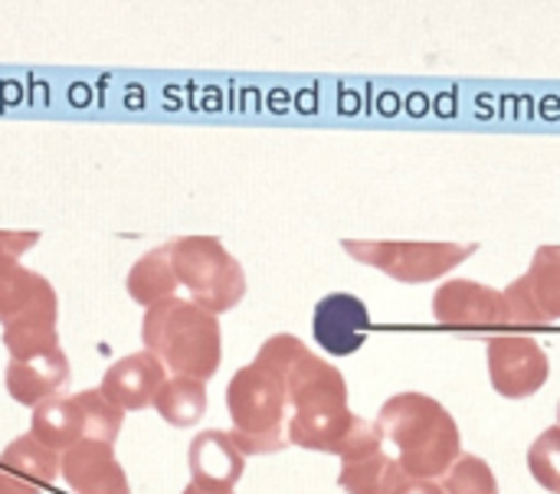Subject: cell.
Listing matches in <instances>:
<instances>
[{"mask_svg":"<svg viewBox=\"0 0 560 494\" xmlns=\"http://www.w3.org/2000/svg\"><path fill=\"white\" fill-rule=\"evenodd\" d=\"M394 494H443V489L436 482H430V479H410L407 475Z\"/></svg>","mask_w":560,"mask_h":494,"instance_id":"484cf974","label":"cell"},{"mask_svg":"<svg viewBox=\"0 0 560 494\" xmlns=\"http://www.w3.org/2000/svg\"><path fill=\"white\" fill-rule=\"evenodd\" d=\"M528 469H532V479L545 492L560 494V426L545 430L532 443V449H528Z\"/></svg>","mask_w":560,"mask_h":494,"instance_id":"603a6c76","label":"cell"},{"mask_svg":"<svg viewBox=\"0 0 560 494\" xmlns=\"http://www.w3.org/2000/svg\"><path fill=\"white\" fill-rule=\"evenodd\" d=\"M167 380V370L164 364L148 354V351H138V354H128L121 361H115L105 377H102V393L125 413H138V410H148L154 407V397L158 390L164 387Z\"/></svg>","mask_w":560,"mask_h":494,"instance_id":"7c38bea8","label":"cell"},{"mask_svg":"<svg viewBox=\"0 0 560 494\" xmlns=\"http://www.w3.org/2000/svg\"><path fill=\"white\" fill-rule=\"evenodd\" d=\"M59 452L46 449L39 439H33L30 433L13 439L3 456H0V472L20 479V482H30L36 489H52V482L59 479Z\"/></svg>","mask_w":560,"mask_h":494,"instance_id":"e0dca14e","label":"cell"},{"mask_svg":"<svg viewBox=\"0 0 560 494\" xmlns=\"http://www.w3.org/2000/svg\"><path fill=\"white\" fill-rule=\"evenodd\" d=\"M558 426H560V400H558Z\"/></svg>","mask_w":560,"mask_h":494,"instance_id":"f1b7e54d","label":"cell"},{"mask_svg":"<svg viewBox=\"0 0 560 494\" xmlns=\"http://www.w3.org/2000/svg\"><path fill=\"white\" fill-rule=\"evenodd\" d=\"M0 494H43V489H36L30 482H20V479L0 472Z\"/></svg>","mask_w":560,"mask_h":494,"instance_id":"4316f807","label":"cell"},{"mask_svg":"<svg viewBox=\"0 0 560 494\" xmlns=\"http://www.w3.org/2000/svg\"><path fill=\"white\" fill-rule=\"evenodd\" d=\"M285 390L292 407L285 439L308 452L338 456L358 420L348 407V384L341 370L305 348L285 374Z\"/></svg>","mask_w":560,"mask_h":494,"instance_id":"7a4b0ae2","label":"cell"},{"mask_svg":"<svg viewBox=\"0 0 560 494\" xmlns=\"http://www.w3.org/2000/svg\"><path fill=\"white\" fill-rule=\"evenodd\" d=\"M285 410L289 390L282 374L259 361L233 374L226 387V413L233 423L230 436L243 456H272L285 449Z\"/></svg>","mask_w":560,"mask_h":494,"instance_id":"5b68a950","label":"cell"},{"mask_svg":"<svg viewBox=\"0 0 560 494\" xmlns=\"http://www.w3.org/2000/svg\"><path fill=\"white\" fill-rule=\"evenodd\" d=\"M187 462H190V479L197 485L230 489V492L236 489V482L243 479V469H246V456L240 452L233 436L223 430L197 433L187 449Z\"/></svg>","mask_w":560,"mask_h":494,"instance_id":"5bb4252c","label":"cell"},{"mask_svg":"<svg viewBox=\"0 0 560 494\" xmlns=\"http://www.w3.org/2000/svg\"><path fill=\"white\" fill-rule=\"evenodd\" d=\"M3 380H7V393L20 407H39L43 400L59 397L62 387L69 384V357L62 354V348H56L36 357L10 361Z\"/></svg>","mask_w":560,"mask_h":494,"instance_id":"4fadbf2b","label":"cell"},{"mask_svg":"<svg viewBox=\"0 0 560 494\" xmlns=\"http://www.w3.org/2000/svg\"><path fill=\"white\" fill-rule=\"evenodd\" d=\"M525 285L545 325L560 321V246H541L525 272Z\"/></svg>","mask_w":560,"mask_h":494,"instance_id":"ffe728a7","label":"cell"},{"mask_svg":"<svg viewBox=\"0 0 560 494\" xmlns=\"http://www.w3.org/2000/svg\"><path fill=\"white\" fill-rule=\"evenodd\" d=\"M154 410L167 426H197L207 413V384L194 377H167L154 397Z\"/></svg>","mask_w":560,"mask_h":494,"instance_id":"ac0fdd59","label":"cell"},{"mask_svg":"<svg viewBox=\"0 0 560 494\" xmlns=\"http://www.w3.org/2000/svg\"><path fill=\"white\" fill-rule=\"evenodd\" d=\"M180 494H233L230 489H207V485H197V482H190L187 489Z\"/></svg>","mask_w":560,"mask_h":494,"instance_id":"83f0119b","label":"cell"},{"mask_svg":"<svg viewBox=\"0 0 560 494\" xmlns=\"http://www.w3.org/2000/svg\"><path fill=\"white\" fill-rule=\"evenodd\" d=\"M177 282L210 315L233 311L246 295V272L217 236H177L167 243Z\"/></svg>","mask_w":560,"mask_h":494,"instance_id":"8992f818","label":"cell"},{"mask_svg":"<svg viewBox=\"0 0 560 494\" xmlns=\"http://www.w3.org/2000/svg\"><path fill=\"white\" fill-rule=\"evenodd\" d=\"M30 436L39 439L46 449L52 452H66L69 446L85 439V420H82V407L75 397H49L39 407H33V423H30Z\"/></svg>","mask_w":560,"mask_h":494,"instance_id":"9a60e30c","label":"cell"},{"mask_svg":"<svg viewBox=\"0 0 560 494\" xmlns=\"http://www.w3.org/2000/svg\"><path fill=\"white\" fill-rule=\"evenodd\" d=\"M59 479L72 494H131L128 475L115 459L112 446L82 439L59 459Z\"/></svg>","mask_w":560,"mask_h":494,"instance_id":"30bf717a","label":"cell"},{"mask_svg":"<svg viewBox=\"0 0 560 494\" xmlns=\"http://www.w3.org/2000/svg\"><path fill=\"white\" fill-rule=\"evenodd\" d=\"M404 479L407 472L400 469V462L381 452L361 462H341L338 485L348 494H394Z\"/></svg>","mask_w":560,"mask_h":494,"instance_id":"d6986e66","label":"cell"},{"mask_svg":"<svg viewBox=\"0 0 560 494\" xmlns=\"http://www.w3.org/2000/svg\"><path fill=\"white\" fill-rule=\"evenodd\" d=\"M75 400L82 407L85 439L115 446V439L121 433V423H125V410H118L102 390H82V393H75Z\"/></svg>","mask_w":560,"mask_h":494,"instance_id":"44dd1931","label":"cell"},{"mask_svg":"<svg viewBox=\"0 0 560 494\" xmlns=\"http://www.w3.org/2000/svg\"><path fill=\"white\" fill-rule=\"evenodd\" d=\"M141 341L144 351L154 354L174 377L207 384L223 361V331L217 315L177 295L144 311Z\"/></svg>","mask_w":560,"mask_h":494,"instance_id":"277c9868","label":"cell"},{"mask_svg":"<svg viewBox=\"0 0 560 494\" xmlns=\"http://www.w3.org/2000/svg\"><path fill=\"white\" fill-rule=\"evenodd\" d=\"M433 318L443 328L482 334L509 328V308L505 295L492 285L472 282V279H450L433 295Z\"/></svg>","mask_w":560,"mask_h":494,"instance_id":"9c48e42d","label":"cell"},{"mask_svg":"<svg viewBox=\"0 0 560 494\" xmlns=\"http://www.w3.org/2000/svg\"><path fill=\"white\" fill-rule=\"evenodd\" d=\"M443 494H499L495 472L479 456H459V462L443 475Z\"/></svg>","mask_w":560,"mask_h":494,"instance_id":"7402d4cb","label":"cell"},{"mask_svg":"<svg viewBox=\"0 0 560 494\" xmlns=\"http://www.w3.org/2000/svg\"><path fill=\"white\" fill-rule=\"evenodd\" d=\"M384 452V433L377 423L371 420H354L351 433L345 436L341 449H338V459L341 462H361V459H371V456H381Z\"/></svg>","mask_w":560,"mask_h":494,"instance_id":"cb8c5ba5","label":"cell"},{"mask_svg":"<svg viewBox=\"0 0 560 494\" xmlns=\"http://www.w3.org/2000/svg\"><path fill=\"white\" fill-rule=\"evenodd\" d=\"M377 426L384 443L397 449V462L410 479H443L463 456L456 416L427 393H397L381 407Z\"/></svg>","mask_w":560,"mask_h":494,"instance_id":"3957f363","label":"cell"},{"mask_svg":"<svg viewBox=\"0 0 560 494\" xmlns=\"http://www.w3.org/2000/svg\"><path fill=\"white\" fill-rule=\"evenodd\" d=\"M341 249L368 269H377L404 285H423L450 275L469 256L476 243H397V239H345Z\"/></svg>","mask_w":560,"mask_h":494,"instance_id":"52a82bcc","label":"cell"},{"mask_svg":"<svg viewBox=\"0 0 560 494\" xmlns=\"http://www.w3.org/2000/svg\"><path fill=\"white\" fill-rule=\"evenodd\" d=\"M486 357H489L492 390L505 400H528L551 377V361H548L545 348L528 334L489 338Z\"/></svg>","mask_w":560,"mask_h":494,"instance_id":"ba28073f","label":"cell"},{"mask_svg":"<svg viewBox=\"0 0 560 494\" xmlns=\"http://www.w3.org/2000/svg\"><path fill=\"white\" fill-rule=\"evenodd\" d=\"M312 331L318 348H325L335 357H351L354 351H361V344L371 334V315L361 298L348 292H335L315 305Z\"/></svg>","mask_w":560,"mask_h":494,"instance_id":"8fae6325","label":"cell"},{"mask_svg":"<svg viewBox=\"0 0 560 494\" xmlns=\"http://www.w3.org/2000/svg\"><path fill=\"white\" fill-rule=\"evenodd\" d=\"M125 289L131 295V302H138L144 311L174 298V292L180 289L177 282V272H174V262H171V249L167 243L144 252L131 269H128V279H125Z\"/></svg>","mask_w":560,"mask_h":494,"instance_id":"2e32d148","label":"cell"},{"mask_svg":"<svg viewBox=\"0 0 560 494\" xmlns=\"http://www.w3.org/2000/svg\"><path fill=\"white\" fill-rule=\"evenodd\" d=\"M39 243L36 230H0V328L10 361L36 357L59 348V298L46 275L20 262Z\"/></svg>","mask_w":560,"mask_h":494,"instance_id":"6da1fadb","label":"cell"},{"mask_svg":"<svg viewBox=\"0 0 560 494\" xmlns=\"http://www.w3.org/2000/svg\"><path fill=\"white\" fill-rule=\"evenodd\" d=\"M502 295H505V308H509V328H545V321L535 308V298L525 285V275L515 279Z\"/></svg>","mask_w":560,"mask_h":494,"instance_id":"d4e9b609","label":"cell"}]
</instances>
